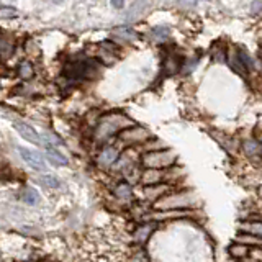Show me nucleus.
Here are the masks:
<instances>
[{
	"mask_svg": "<svg viewBox=\"0 0 262 262\" xmlns=\"http://www.w3.org/2000/svg\"><path fill=\"white\" fill-rule=\"evenodd\" d=\"M46 147V156L49 158V161H51L53 164H56V166H66L69 161L68 158H64V156L61 152H57L56 149H53L51 146H45Z\"/></svg>",
	"mask_w": 262,
	"mask_h": 262,
	"instance_id": "obj_10",
	"label": "nucleus"
},
{
	"mask_svg": "<svg viewBox=\"0 0 262 262\" xmlns=\"http://www.w3.org/2000/svg\"><path fill=\"white\" fill-rule=\"evenodd\" d=\"M257 143H259V149H260V152H262V136H259Z\"/></svg>",
	"mask_w": 262,
	"mask_h": 262,
	"instance_id": "obj_19",
	"label": "nucleus"
},
{
	"mask_svg": "<svg viewBox=\"0 0 262 262\" xmlns=\"http://www.w3.org/2000/svg\"><path fill=\"white\" fill-rule=\"evenodd\" d=\"M176 162V154L172 152L170 149H158V151H152L149 154H146L144 158V164L149 169H166L169 166Z\"/></svg>",
	"mask_w": 262,
	"mask_h": 262,
	"instance_id": "obj_1",
	"label": "nucleus"
},
{
	"mask_svg": "<svg viewBox=\"0 0 262 262\" xmlns=\"http://www.w3.org/2000/svg\"><path fill=\"white\" fill-rule=\"evenodd\" d=\"M115 195L118 196V199H123V200H129L131 196H133V190H131L129 184L126 182H121L117 185V188H115Z\"/></svg>",
	"mask_w": 262,
	"mask_h": 262,
	"instance_id": "obj_13",
	"label": "nucleus"
},
{
	"mask_svg": "<svg viewBox=\"0 0 262 262\" xmlns=\"http://www.w3.org/2000/svg\"><path fill=\"white\" fill-rule=\"evenodd\" d=\"M161 179H162V176H161V172L158 169H147L144 174H143V182L147 187L161 184Z\"/></svg>",
	"mask_w": 262,
	"mask_h": 262,
	"instance_id": "obj_8",
	"label": "nucleus"
},
{
	"mask_svg": "<svg viewBox=\"0 0 262 262\" xmlns=\"http://www.w3.org/2000/svg\"><path fill=\"white\" fill-rule=\"evenodd\" d=\"M151 233H152V226L151 225H143V226H139L136 229L135 239L139 241V243H144V241H147V237H149Z\"/></svg>",
	"mask_w": 262,
	"mask_h": 262,
	"instance_id": "obj_14",
	"label": "nucleus"
},
{
	"mask_svg": "<svg viewBox=\"0 0 262 262\" xmlns=\"http://www.w3.org/2000/svg\"><path fill=\"white\" fill-rule=\"evenodd\" d=\"M15 129L18 131V135L23 138V139H27V141L33 143V144H38V146H45V141H43V138H41L38 135V131L27 125V123H21V121H15Z\"/></svg>",
	"mask_w": 262,
	"mask_h": 262,
	"instance_id": "obj_3",
	"label": "nucleus"
},
{
	"mask_svg": "<svg viewBox=\"0 0 262 262\" xmlns=\"http://www.w3.org/2000/svg\"><path fill=\"white\" fill-rule=\"evenodd\" d=\"M113 36L118 39H125V41H135L138 38V33L129 27H120L113 31Z\"/></svg>",
	"mask_w": 262,
	"mask_h": 262,
	"instance_id": "obj_7",
	"label": "nucleus"
},
{
	"mask_svg": "<svg viewBox=\"0 0 262 262\" xmlns=\"http://www.w3.org/2000/svg\"><path fill=\"white\" fill-rule=\"evenodd\" d=\"M121 138L125 139L128 143H139V141H144V139L149 138V133L143 128H136V129H125L123 131Z\"/></svg>",
	"mask_w": 262,
	"mask_h": 262,
	"instance_id": "obj_4",
	"label": "nucleus"
},
{
	"mask_svg": "<svg viewBox=\"0 0 262 262\" xmlns=\"http://www.w3.org/2000/svg\"><path fill=\"white\" fill-rule=\"evenodd\" d=\"M167 185L166 184H158V185H149L146 187V195L149 196V199H162V196H166L164 193L167 192Z\"/></svg>",
	"mask_w": 262,
	"mask_h": 262,
	"instance_id": "obj_9",
	"label": "nucleus"
},
{
	"mask_svg": "<svg viewBox=\"0 0 262 262\" xmlns=\"http://www.w3.org/2000/svg\"><path fill=\"white\" fill-rule=\"evenodd\" d=\"M31 64L30 62H23L21 64V68H20V76L23 77V79H30L31 77Z\"/></svg>",
	"mask_w": 262,
	"mask_h": 262,
	"instance_id": "obj_18",
	"label": "nucleus"
},
{
	"mask_svg": "<svg viewBox=\"0 0 262 262\" xmlns=\"http://www.w3.org/2000/svg\"><path fill=\"white\" fill-rule=\"evenodd\" d=\"M16 151L20 152V158L27 162L30 167H33L35 170H46V162L39 152L30 149V147H23V146L16 147Z\"/></svg>",
	"mask_w": 262,
	"mask_h": 262,
	"instance_id": "obj_2",
	"label": "nucleus"
},
{
	"mask_svg": "<svg viewBox=\"0 0 262 262\" xmlns=\"http://www.w3.org/2000/svg\"><path fill=\"white\" fill-rule=\"evenodd\" d=\"M251 248H248V246H244L241 243H233L231 246L228 248V252H229V256L234 257V259H246V257H249L251 256Z\"/></svg>",
	"mask_w": 262,
	"mask_h": 262,
	"instance_id": "obj_5",
	"label": "nucleus"
},
{
	"mask_svg": "<svg viewBox=\"0 0 262 262\" xmlns=\"http://www.w3.org/2000/svg\"><path fill=\"white\" fill-rule=\"evenodd\" d=\"M244 151L248 152L249 156H252V154H256V152H259L260 149H259V143H257V139H248V141L244 143Z\"/></svg>",
	"mask_w": 262,
	"mask_h": 262,
	"instance_id": "obj_15",
	"label": "nucleus"
},
{
	"mask_svg": "<svg viewBox=\"0 0 262 262\" xmlns=\"http://www.w3.org/2000/svg\"><path fill=\"white\" fill-rule=\"evenodd\" d=\"M151 36H154V39H158V41H164V39L169 36V28H166V27L154 28L151 31Z\"/></svg>",
	"mask_w": 262,
	"mask_h": 262,
	"instance_id": "obj_16",
	"label": "nucleus"
},
{
	"mask_svg": "<svg viewBox=\"0 0 262 262\" xmlns=\"http://www.w3.org/2000/svg\"><path fill=\"white\" fill-rule=\"evenodd\" d=\"M117 158H118V151L115 149V147H105L100 152V156H98V164L103 167H110L112 164L117 161Z\"/></svg>",
	"mask_w": 262,
	"mask_h": 262,
	"instance_id": "obj_6",
	"label": "nucleus"
},
{
	"mask_svg": "<svg viewBox=\"0 0 262 262\" xmlns=\"http://www.w3.org/2000/svg\"><path fill=\"white\" fill-rule=\"evenodd\" d=\"M41 182H43L46 187H51V188L59 187V180H57L54 176H43L41 177Z\"/></svg>",
	"mask_w": 262,
	"mask_h": 262,
	"instance_id": "obj_17",
	"label": "nucleus"
},
{
	"mask_svg": "<svg viewBox=\"0 0 262 262\" xmlns=\"http://www.w3.org/2000/svg\"><path fill=\"white\" fill-rule=\"evenodd\" d=\"M21 200L25 203H28V205H36L39 202V193L35 190V188L27 187L23 190V193H21Z\"/></svg>",
	"mask_w": 262,
	"mask_h": 262,
	"instance_id": "obj_12",
	"label": "nucleus"
},
{
	"mask_svg": "<svg viewBox=\"0 0 262 262\" xmlns=\"http://www.w3.org/2000/svg\"><path fill=\"white\" fill-rule=\"evenodd\" d=\"M244 233H249L252 236L262 239V221H248V223L243 225Z\"/></svg>",
	"mask_w": 262,
	"mask_h": 262,
	"instance_id": "obj_11",
	"label": "nucleus"
}]
</instances>
